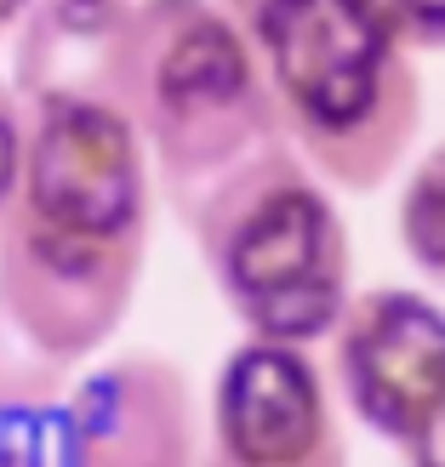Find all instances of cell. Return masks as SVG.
Returning a JSON list of instances; mask_svg holds the SVG:
<instances>
[{
	"label": "cell",
	"instance_id": "1",
	"mask_svg": "<svg viewBox=\"0 0 445 467\" xmlns=\"http://www.w3.org/2000/svg\"><path fill=\"white\" fill-rule=\"evenodd\" d=\"M263 63L280 137L325 189L377 194L423 131L417 52L371 0H251L240 12Z\"/></svg>",
	"mask_w": 445,
	"mask_h": 467
},
{
	"label": "cell",
	"instance_id": "2",
	"mask_svg": "<svg viewBox=\"0 0 445 467\" xmlns=\"http://www.w3.org/2000/svg\"><path fill=\"white\" fill-rule=\"evenodd\" d=\"M103 98L149 143L172 205H189L228 166L280 143L257 46L223 0H137L114 29Z\"/></svg>",
	"mask_w": 445,
	"mask_h": 467
},
{
	"label": "cell",
	"instance_id": "3",
	"mask_svg": "<svg viewBox=\"0 0 445 467\" xmlns=\"http://www.w3.org/2000/svg\"><path fill=\"white\" fill-rule=\"evenodd\" d=\"M223 308L257 342L314 348L355 296V245L332 189L286 137L177 205Z\"/></svg>",
	"mask_w": 445,
	"mask_h": 467
},
{
	"label": "cell",
	"instance_id": "4",
	"mask_svg": "<svg viewBox=\"0 0 445 467\" xmlns=\"http://www.w3.org/2000/svg\"><path fill=\"white\" fill-rule=\"evenodd\" d=\"M12 205L52 228L149 240V143L103 91H35L23 98V177Z\"/></svg>",
	"mask_w": 445,
	"mask_h": 467
},
{
	"label": "cell",
	"instance_id": "5",
	"mask_svg": "<svg viewBox=\"0 0 445 467\" xmlns=\"http://www.w3.org/2000/svg\"><path fill=\"white\" fill-rule=\"evenodd\" d=\"M149 240L52 228L29 212H0V325L63 377L126 325Z\"/></svg>",
	"mask_w": 445,
	"mask_h": 467
},
{
	"label": "cell",
	"instance_id": "6",
	"mask_svg": "<svg viewBox=\"0 0 445 467\" xmlns=\"http://www.w3.org/2000/svg\"><path fill=\"white\" fill-rule=\"evenodd\" d=\"M200 467H348L343 422L309 348L240 337L212 370Z\"/></svg>",
	"mask_w": 445,
	"mask_h": 467
},
{
	"label": "cell",
	"instance_id": "7",
	"mask_svg": "<svg viewBox=\"0 0 445 467\" xmlns=\"http://www.w3.org/2000/svg\"><path fill=\"white\" fill-rule=\"evenodd\" d=\"M325 342L348 416L388 445H400L445 393V308L417 285L355 291Z\"/></svg>",
	"mask_w": 445,
	"mask_h": 467
},
{
	"label": "cell",
	"instance_id": "8",
	"mask_svg": "<svg viewBox=\"0 0 445 467\" xmlns=\"http://www.w3.org/2000/svg\"><path fill=\"white\" fill-rule=\"evenodd\" d=\"M58 467H200V405L183 365L137 348L69 382Z\"/></svg>",
	"mask_w": 445,
	"mask_h": 467
},
{
	"label": "cell",
	"instance_id": "9",
	"mask_svg": "<svg viewBox=\"0 0 445 467\" xmlns=\"http://www.w3.org/2000/svg\"><path fill=\"white\" fill-rule=\"evenodd\" d=\"M394 240L417 274L445 285V143L411 160L400 200H394Z\"/></svg>",
	"mask_w": 445,
	"mask_h": 467
},
{
	"label": "cell",
	"instance_id": "10",
	"mask_svg": "<svg viewBox=\"0 0 445 467\" xmlns=\"http://www.w3.org/2000/svg\"><path fill=\"white\" fill-rule=\"evenodd\" d=\"M63 393H0V467H58Z\"/></svg>",
	"mask_w": 445,
	"mask_h": 467
},
{
	"label": "cell",
	"instance_id": "11",
	"mask_svg": "<svg viewBox=\"0 0 445 467\" xmlns=\"http://www.w3.org/2000/svg\"><path fill=\"white\" fill-rule=\"evenodd\" d=\"M411 52H445V0H371Z\"/></svg>",
	"mask_w": 445,
	"mask_h": 467
},
{
	"label": "cell",
	"instance_id": "12",
	"mask_svg": "<svg viewBox=\"0 0 445 467\" xmlns=\"http://www.w3.org/2000/svg\"><path fill=\"white\" fill-rule=\"evenodd\" d=\"M23 177V98L12 80H0V212L12 205Z\"/></svg>",
	"mask_w": 445,
	"mask_h": 467
},
{
	"label": "cell",
	"instance_id": "13",
	"mask_svg": "<svg viewBox=\"0 0 445 467\" xmlns=\"http://www.w3.org/2000/svg\"><path fill=\"white\" fill-rule=\"evenodd\" d=\"M406 467H445V393L417 416V428L400 439Z\"/></svg>",
	"mask_w": 445,
	"mask_h": 467
},
{
	"label": "cell",
	"instance_id": "14",
	"mask_svg": "<svg viewBox=\"0 0 445 467\" xmlns=\"http://www.w3.org/2000/svg\"><path fill=\"white\" fill-rule=\"evenodd\" d=\"M35 12V0H0V40L23 29V17Z\"/></svg>",
	"mask_w": 445,
	"mask_h": 467
},
{
	"label": "cell",
	"instance_id": "15",
	"mask_svg": "<svg viewBox=\"0 0 445 467\" xmlns=\"http://www.w3.org/2000/svg\"><path fill=\"white\" fill-rule=\"evenodd\" d=\"M86 6H103V12H132L137 0H86Z\"/></svg>",
	"mask_w": 445,
	"mask_h": 467
},
{
	"label": "cell",
	"instance_id": "16",
	"mask_svg": "<svg viewBox=\"0 0 445 467\" xmlns=\"http://www.w3.org/2000/svg\"><path fill=\"white\" fill-rule=\"evenodd\" d=\"M223 6H228V12H234V17H240V12H246V6H251V0H223Z\"/></svg>",
	"mask_w": 445,
	"mask_h": 467
}]
</instances>
